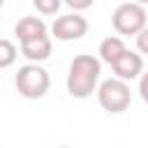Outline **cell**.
I'll return each mask as SVG.
<instances>
[{
	"label": "cell",
	"mask_w": 148,
	"mask_h": 148,
	"mask_svg": "<svg viewBox=\"0 0 148 148\" xmlns=\"http://www.w3.org/2000/svg\"><path fill=\"white\" fill-rule=\"evenodd\" d=\"M14 83H16V90L25 99H42L49 92L51 76H49V72L44 67H39L37 62H30V65L18 67Z\"/></svg>",
	"instance_id": "cell-2"
},
{
	"label": "cell",
	"mask_w": 148,
	"mask_h": 148,
	"mask_svg": "<svg viewBox=\"0 0 148 148\" xmlns=\"http://www.w3.org/2000/svg\"><path fill=\"white\" fill-rule=\"evenodd\" d=\"M111 23H113V30L118 35L132 37L139 30L146 28V9H143L141 2H123V5L116 7Z\"/></svg>",
	"instance_id": "cell-4"
},
{
	"label": "cell",
	"mask_w": 148,
	"mask_h": 148,
	"mask_svg": "<svg viewBox=\"0 0 148 148\" xmlns=\"http://www.w3.org/2000/svg\"><path fill=\"white\" fill-rule=\"evenodd\" d=\"M51 49H53V44H51V39H49L46 35H39V37H32V39L21 42V53H23L30 62H42V60H46V58L51 56Z\"/></svg>",
	"instance_id": "cell-7"
},
{
	"label": "cell",
	"mask_w": 148,
	"mask_h": 148,
	"mask_svg": "<svg viewBox=\"0 0 148 148\" xmlns=\"http://www.w3.org/2000/svg\"><path fill=\"white\" fill-rule=\"evenodd\" d=\"M102 74V62L95 56L81 53L69 62V72H67V92L76 99H86L95 92L97 81Z\"/></svg>",
	"instance_id": "cell-1"
},
{
	"label": "cell",
	"mask_w": 148,
	"mask_h": 148,
	"mask_svg": "<svg viewBox=\"0 0 148 148\" xmlns=\"http://www.w3.org/2000/svg\"><path fill=\"white\" fill-rule=\"evenodd\" d=\"M51 32L60 42H74V39H81L88 32V21L76 12L74 14H65V16H58L53 21Z\"/></svg>",
	"instance_id": "cell-5"
},
{
	"label": "cell",
	"mask_w": 148,
	"mask_h": 148,
	"mask_svg": "<svg viewBox=\"0 0 148 148\" xmlns=\"http://www.w3.org/2000/svg\"><path fill=\"white\" fill-rule=\"evenodd\" d=\"M67 7H72L74 12H83V9H90L95 5V0H62Z\"/></svg>",
	"instance_id": "cell-12"
},
{
	"label": "cell",
	"mask_w": 148,
	"mask_h": 148,
	"mask_svg": "<svg viewBox=\"0 0 148 148\" xmlns=\"http://www.w3.org/2000/svg\"><path fill=\"white\" fill-rule=\"evenodd\" d=\"M2 5H5V0H0V7H2Z\"/></svg>",
	"instance_id": "cell-15"
},
{
	"label": "cell",
	"mask_w": 148,
	"mask_h": 148,
	"mask_svg": "<svg viewBox=\"0 0 148 148\" xmlns=\"http://www.w3.org/2000/svg\"><path fill=\"white\" fill-rule=\"evenodd\" d=\"M111 67H113V74H116L118 79L132 81V79L141 76V72H143V58H141L139 51H127V49H125V51L111 62Z\"/></svg>",
	"instance_id": "cell-6"
},
{
	"label": "cell",
	"mask_w": 148,
	"mask_h": 148,
	"mask_svg": "<svg viewBox=\"0 0 148 148\" xmlns=\"http://www.w3.org/2000/svg\"><path fill=\"white\" fill-rule=\"evenodd\" d=\"M146 37H148V30H146V28L136 32V42H139V53H146V51H148V39H146Z\"/></svg>",
	"instance_id": "cell-13"
},
{
	"label": "cell",
	"mask_w": 148,
	"mask_h": 148,
	"mask_svg": "<svg viewBox=\"0 0 148 148\" xmlns=\"http://www.w3.org/2000/svg\"><path fill=\"white\" fill-rule=\"evenodd\" d=\"M125 49H127V46H125V42H123L120 37H106V39L99 44V58L111 65Z\"/></svg>",
	"instance_id": "cell-9"
},
{
	"label": "cell",
	"mask_w": 148,
	"mask_h": 148,
	"mask_svg": "<svg viewBox=\"0 0 148 148\" xmlns=\"http://www.w3.org/2000/svg\"><path fill=\"white\" fill-rule=\"evenodd\" d=\"M32 5H35V9H37L39 14L51 16V14H56V12L60 9L62 0H32Z\"/></svg>",
	"instance_id": "cell-11"
},
{
	"label": "cell",
	"mask_w": 148,
	"mask_h": 148,
	"mask_svg": "<svg viewBox=\"0 0 148 148\" xmlns=\"http://www.w3.org/2000/svg\"><path fill=\"white\" fill-rule=\"evenodd\" d=\"M136 2H141V5H143V2H148V0H136Z\"/></svg>",
	"instance_id": "cell-14"
},
{
	"label": "cell",
	"mask_w": 148,
	"mask_h": 148,
	"mask_svg": "<svg viewBox=\"0 0 148 148\" xmlns=\"http://www.w3.org/2000/svg\"><path fill=\"white\" fill-rule=\"evenodd\" d=\"M16 56H18L16 46H14L9 39H0V69L12 67V65L16 62Z\"/></svg>",
	"instance_id": "cell-10"
},
{
	"label": "cell",
	"mask_w": 148,
	"mask_h": 148,
	"mask_svg": "<svg viewBox=\"0 0 148 148\" xmlns=\"http://www.w3.org/2000/svg\"><path fill=\"white\" fill-rule=\"evenodd\" d=\"M14 35L18 37V42H25V39H32V37H39V35H46V23L37 16H23L16 28H14Z\"/></svg>",
	"instance_id": "cell-8"
},
{
	"label": "cell",
	"mask_w": 148,
	"mask_h": 148,
	"mask_svg": "<svg viewBox=\"0 0 148 148\" xmlns=\"http://www.w3.org/2000/svg\"><path fill=\"white\" fill-rule=\"evenodd\" d=\"M95 90H97V102H99V106H102L104 111H109V113H123V111H127L130 104H132V90H130L127 81H123V79H118V76L102 81L99 88H95Z\"/></svg>",
	"instance_id": "cell-3"
}]
</instances>
